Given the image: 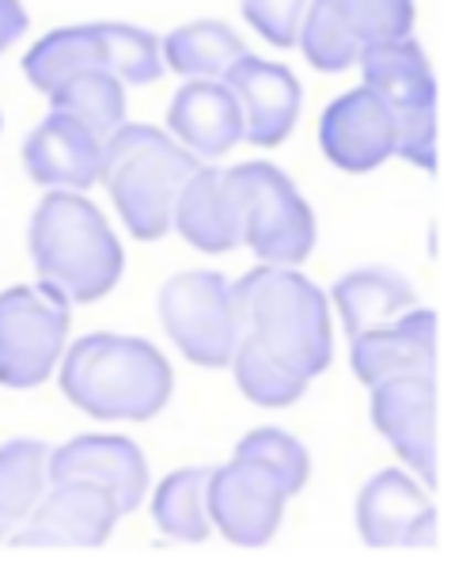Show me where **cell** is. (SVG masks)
Instances as JSON below:
<instances>
[{"label":"cell","instance_id":"6da1fadb","mask_svg":"<svg viewBox=\"0 0 455 566\" xmlns=\"http://www.w3.org/2000/svg\"><path fill=\"white\" fill-rule=\"evenodd\" d=\"M57 380L76 411L99 422H152L171 403L174 369L148 338L92 331L57 365Z\"/></svg>","mask_w":455,"mask_h":566},{"label":"cell","instance_id":"7a4b0ae2","mask_svg":"<svg viewBox=\"0 0 455 566\" xmlns=\"http://www.w3.org/2000/svg\"><path fill=\"white\" fill-rule=\"evenodd\" d=\"M28 243L39 282L68 304L103 301L126 266L110 221L84 190H46L31 213Z\"/></svg>","mask_w":455,"mask_h":566},{"label":"cell","instance_id":"3957f363","mask_svg":"<svg viewBox=\"0 0 455 566\" xmlns=\"http://www.w3.org/2000/svg\"><path fill=\"white\" fill-rule=\"evenodd\" d=\"M235 312L247 338L266 346L274 358L300 369L315 380L335 361V324H330V301L300 266H269L232 282Z\"/></svg>","mask_w":455,"mask_h":566},{"label":"cell","instance_id":"277c9868","mask_svg":"<svg viewBox=\"0 0 455 566\" xmlns=\"http://www.w3.org/2000/svg\"><path fill=\"white\" fill-rule=\"evenodd\" d=\"M198 168V156L182 149L168 129L148 122H121L107 137L99 182L110 190V202L129 237L152 243L171 232L179 190Z\"/></svg>","mask_w":455,"mask_h":566},{"label":"cell","instance_id":"5b68a950","mask_svg":"<svg viewBox=\"0 0 455 566\" xmlns=\"http://www.w3.org/2000/svg\"><path fill=\"white\" fill-rule=\"evenodd\" d=\"M232 198L240 248L255 251L258 263L300 266L315 248V213L296 182L269 160H247L224 171Z\"/></svg>","mask_w":455,"mask_h":566},{"label":"cell","instance_id":"8992f818","mask_svg":"<svg viewBox=\"0 0 455 566\" xmlns=\"http://www.w3.org/2000/svg\"><path fill=\"white\" fill-rule=\"evenodd\" d=\"M364 84L395 111V156L422 171H436V81L428 54L414 39L372 42L357 57Z\"/></svg>","mask_w":455,"mask_h":566},{"label":"cell","instance_id":"52a82bcc","mask_svg":"<svg viewBox=\"0 0 455 566\" xmlns=\"http://www.w3.org/2000/svg\"><path fill=\"white\" fill-rule=\"evenodd\" d=\"M73 304L50 285H12L0 293V388L46 385L68 350Z\"/></svg>","mask_w":455,"mask_h":566},{"label":"cell","instance_id":"ba28073f","mask_svg":"<svg viewBox=\"0 0 455 566\" xmlns=\"http://www.w3.org/2000/svg\"><path fill=\"white\" fill-rule=\"evenodd\" d=\"M160 327L201 369H228L243 338L232 282L221 270H179L160 285Z\"/></svg>","mask_w":455,"mask_h":566},{"label":"cell","instance_id":"9c48e42d","mask_svg":"<svg viewBox=\"0 0 455 566\" xmlns=\"http://www.w3.org/2000/svg\"><path fill=\"white\" fill-rule=\"evenodd\" d=\"M121 510L118 502L87 479H61L39 499L31 517L12 533L15 547H39V552H95L114 536Z\"/></svg>","mask_w":455,"mask_h":566},{"label":"cell","instance_id":"30bf717a","mask_svg":"<svg viewBox=\"0 0 455 566\" xmlns=\"http://www.w3.org/2000/svg\"><path fill=\"white\" fill-rule=\"evenodd\" d=\"M357 533L375 552L436 544V506L414 472L383 468L357 494Z\"/></svg>","mask_w":455,"mask_h":566},{"label":"cell","instance_id":"8fae6325","mask_svg":"<svg viewBox=\"0 0 455 566\" xmlns=\"http://www.w3.org/2000/svg\"><path fill=\"white\" fill-rule=\"evenodd\" d=\"M288 494L269 479L262 468L247 460H228L221 468H209L205 506L209 521L228 544L235 547H262L277 536L285 517Z\"/></svg>","mask_w":455,"mask_h":566},{"label":"cell","instance_id":"7c38bea8","mask_svg":"<svg viewBox=\"0 0 455 566\" xmlns=\"http://www.w3.org/2000/svg\"><path fill=\"white\" fill-rule=\"evenodd\" d=\"M395 111L369 84H357L338 95L319 118L322 156L346 176H369L380 164H388L395 156Z\"/></svg>","mask_w":455,"mask_h":566},{"label":"cell","instance_id":"4fadbf2b","mask_svg":"<svg viewBox=\"0 0 455 566\" xmlns=\"http://www.w3.org/2000/svg\"><path fill=\"white\" fill-rule=\"evenodd\" d=\"M221 81L240 103L243 142L258 145V149H277L293 137L304 103V88L293 69L282 61L243 54Z\"/></svg>","mask_w":455,"mask_h":566},{"label":"cell","instance_id":"5bb4252c","mask_svg":"<svg viewBox=\"0 0 455 566\" xmlns=\"http://www.w3.org/2000/svg\"><path fill=\"white\" fill-rule=\"evenodd\" d=\"M372 426L399 460L433 491L436 486V377H391L372 385Z\"/></svg>","mask_w":455,"mask_h":566},{"label":"cell","instance_id":"9a60e30c","mask_svg":"<svg viewBox=\"0 0 455 566\" xmlns=\"http://www.w3.org/2000/svg\"><path fill=\"white\" fill-rule=\"evenodd\" d=\"M349 365L361 385H380L391 377H436V312L410 308L391 324L349 335Z\"/></svg>","mask_w":455,"mask_h":566},{"label":"cell","instance_id":"2e32d148","mask_svg":"<svg viewBox=\"0 0 455 566\" xmlns=\"http://www.w3.org/2000/svg\"><path fill=\"white\" fill-rule=\"evenodd\" d=\"M61 479H87L118 502L121 517L137 513L148 494V460L137 441L118 433H84L50 452V483Z\"/></svg>","mask_w":455,"mask_h":566},{"label":"cell","instance_id":"e0dca14e","mask_svg":"<svg viewBox=\"0 0 455 566\" xmlns=\"http://www.w3.org/2000/svg\"><path fill=\"white\" fill-rule=\"evenodd\" d=\"M103 149L107 142L95 129L65 111H54L23 142V168L39 187L87 190L103 176Z\"/></svg>","mask_w":455,"mask_h":566},{"label":"cell","instance_id":"ac0fdd59","mask_svg":"<svg viewBox=\"0 0 455 566\" xmlns=\"http://www.w3.org/2000/svg\"><path fill=\"white\" fill-rule=\"evenodd\" d=\"M168 134L201 164H216L243 142V115L224 81H187L168 107Z\"/></svg>","mask_w":455,"mask_h":566},{"label":"cell","instance_id":"d6986e66","mask_svg":"<svg viewBox=\"0 0 455 566\" xmlns=\"http://www.w3.org/2000/svg\"><path fill=\"white\" fill-rule=\"evenodd\" d=\"M171 229H179V237L190 248H198L201 255H224V251L240 248L232 198H228L224 171L216 164H201L187 179V187L179 190Z\"/></svg>","mask_w":455,"mask_h":566},{"label":"cell","instance_id":"ffe728a7","mask_svg":"<svg viewBox=\"0 0 455 566\" xmlns=\"http://www.w3.org/2000/svg\"><path fill=\"white\" fill-rule=\"evenodd\" d=\"M330 301H335L341 316V327L349 335H361V331L391 324L402 312H410L417 304V293L395 270L369 266V270H353V274H341L338 285L330 290Z\"/></svg>","mask_w":455,"mask_h":566},{"label":"cell","instance_id":"44dd1931","mask_svg":"<svg viewBox=\"0 0 455 566\" xmlns=\"http://www.w3.org/2000/svg\"><path fill=\"white\" fill-rule=\"evenodd\" d=\"M163 69L187 81H221L228 69L247 54L243 34H235L232 23L224 20H194L174 28L160 42Z\"/></svg>","mask_w":455,"mask_h":566},{"label":"cell","instance_id":"7402d4cb","mask_svg":"<svg viewBox=\"0 0 455 566\" xmlns=\"http://www.w3.org/2000/svg\"><path fill=\"white\" fill-rule=\"evenodd\" d=\"M107 69V39L103 23H81V28H57L39 39L23 54V73L42 95H50L61 81L81 69Z\"/></svg>","mask_w":455,"mask_h":566},{"label":"cell","instance_id":"603a6c76","mask_svg":"<svg viewBox=\"0 0 455 566\" xmlns=\"http://www.w3.org/2000/svg\"><path fill=\"white\" fill-rule=\"evenodd\" d=\"M209 468H179L156 486L152 494V521L168 539L179 544H205L213 533L205 506Z\"/></svg>","mask_w":455,"mask_h":566},{"label":"cell","instance_id":"cb8c5ba5","mask_svg":"<svg viewBox=\"0 0 455 566\" xmlns=\"http://www.w3.org/2000/svg\"><path fill=\"white\" fill-rule=\"evenodd\" d=\"M54 103V111L81 118L87 129L107 142L114 129L126 122V84L110 73V69H81L68 81H61L54 92L46 95Z\"/></svg>","mask_w":455,"mask_h":566},{"label":"cell","instance_id":"d4e9b609","mask_svg":"<svg viewBox=\"0 0 455 566\" xmlns=\"http://www.w3.org/2000/svg\"><path fill=\"white\" fill-rule=\"evenodd\" d=\"M50 449L34 438H15L0 446V521L8 528L23 525L46 494Z\"/></svg>","mask_w":455,"mask_h":566},{"label":"cell","instance_id":"484cf974","mask_svg":"<svg viewBox=\"0 0 455 566\" xmlns=\"http://www.w3.org/2000/svg\"><path fill=\"white\" fill-rule=\"evenodd\" d=\"M232 373H235V385H240L243 396L258 407H269V411H282V407H293L296 399H304L311 380L304 377L300 369L285 365L282 358L266 350L255 338L243 335L240 346L232 354Z\"/></svg>","mask_w":455,"mask_h":566},{"label":"cell","instance_id":"4316f807","mask_svg":"<svg viewBox=\"0 0 455 566\" xmlns=\"http://www.w3.org/2000/svg\"><path fill=\"white\" fill-rule=\"evenodd\" d=\"M296 46L304 50V57H308V65L315 73H327V76L353 69L364 50L361 42H357V34L330 12L327 0H311L308 4L300 34H296Z\"/></svg>","mask_w":455,"mask_h":566},{"label":"cell","instance_id":"83f0119b","mask_svg":"<svg viewBox=\"0 0 455 566\" xmlns=\"http://www.w3.org/2000/svg\"><path fill=\"white\" fill-rule=\"evenodd\" d=\"M235 457L262 468L269 479H277V486H282L288 499L308 486V475H311L308 449H304L293 433L277 430V426H258V430H251L247 438L235 446Z\"/></svg>","mask_w":455,"mask_h":566},{"label":"cell","instance_id":"f1b7e54d","mask_svg":"<svg viewBox=\"0 0 455 566\" xmlns=\"http://www.w3.org/2000/svg\"><path fill=\"white\" fill-rule=\"evenodd\" d=\"M103 39H107V69L121 84L148 88L168 73L160 39L152 31L134 28V23H103Z\"/></svg>","mask_w":455,"mask_h":566},{"label":"cell","instance_id":"f546056e","mask_svg":"<svg viewBox=\"0 0 455 566\" xmlns=\"http://www.w3.org/2000/svg\"><path fill=\"white\" fill-rule=\"evenodd\" d=\"M327 4H330V12L357 34L361 46L406 39L417 20L414 0H327Z\"/></svg>","mask_w":455,"mask_h":566},{"label":"cell","instance_id":"4dcf8cb0","mask_svg":"<svg viewBox=\"0 0 455 566\" xmlns=\"http://www.w3.org/2000/svg\"><path fill=\"white\" fill-rule=\"evenodd\" d=\"M308 4L311 0H240L243 20L251 23V31H258L277 50L296 46V34H300Z\"/></svg>","mask_w":455,"mask_h":566},{"label":"cell","instance_id":"1f68e13d","mask_svg":"<svg viewBox=\"0 0 455 566\" xmlns=\"http://www.w3.org/2000/svg\"><path fill=\"white\" fill-rule=\"evenodd\" d=\"M28 28H31V15L23 8V0H0V54L8 46H15L28 34Z\"/></svg>","mask_w":455,"mask_h":566},{"label":"cell","instance_id":"d6a6232c","mask_svg":"<svg viewBox=\"0 0 455 566\" xmlns=\"http://www.w3.org/2000/svg\"><path fill=\"white\" fill-rule=\"evenodd\" d=\"M8 533H12V528H8L4 521H0V544H4V539H8Z\"/></svg>","mask_w":455,"mask_h":566}]
</instances>
